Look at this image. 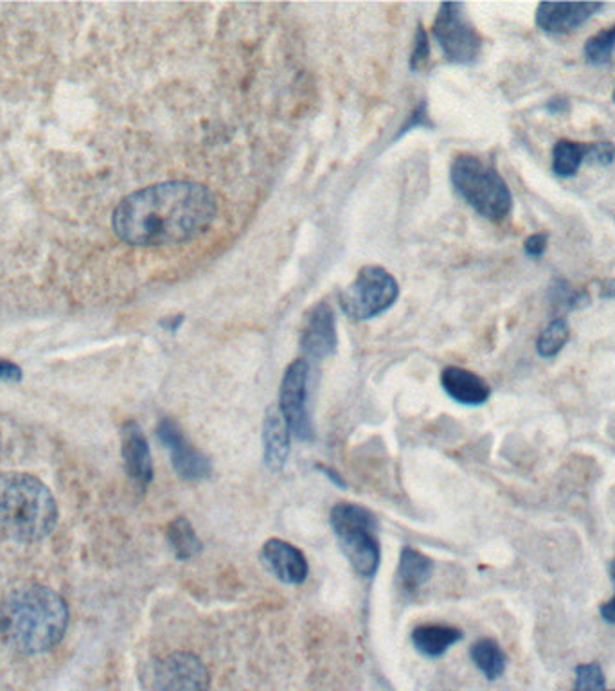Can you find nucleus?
I'll use <instances>...</instances> for the list:
<instances>
[{"label":"nucleus","instance_id":"13","mask_svg":"<svg viewBox=\"0 0 615 691\" xmlns=\"http://www.w3.org/2000/svg\"><path fill=\"white\" fill-rule=\"evenodd\" d=\"M265 564L268 569L281 580L290 586H299L308 578V560L303 551L293 544L281 540V538H270L264 544Z\"/></svg>","mask_w":615,"mask_h":691},{"label":"nucleus","instance_id":"24","mask_svg":"<svg viewBox=\"0 0 615 691\" xmlns=\"http://www.w3.org/2000/svg\"><path fill=\"white\" fill-rule=\"evenodd\" d=\"M551 301L556 309L575 310L585 307L591 298H589V293L578 292V290L572 289L571 285L558 279L555 287H551Z\"/></svg>","mask_w":615,"mask_h":691},{"label":"nucleus","instance_id":"12","mask_svg":"<svg viewBox=\"0 0 615 691\" xmlns=\"http://www.w3.org/2000/svg\"><path fill=\"white\" fill-rule=\"evenodd\" d=\"M301 348L313 360H324L337 352V326L329 304H315L308 312L301 332Z\"/></svg>","mask_w":615,"mask_h":691},{"label":"nucleus","instance_id":"32","mask_svg":"<svg viewBox=\"0 0 615 691\" xmlns=\"http://www.w3.org/2000/svg\"><path fill=\"white\" fill-rule=\"evenodd\" d=\"M317 468L324 473V476H326V478L329 479V481L333 482V484H337L338 488H346V482H344V479L340 478V473L335 472L333 468L324 467V465H317Z\"/></svg>","mask_w":615,"mask_h":691},{"label":"nucleus","instance_id":"4","mask_svg":"<svg viewBox=\"0 0 615 691\" xmlns=\"http://www.w3.org/2000/svg\"><path fill=\"white\" fill-rule=\"evenodd\" d=\"M451 186L472 210L501 222L512 213L513 197L501 174L476 155H459L451 163Z\"/></svg>","mask_w":615,"mask_h":691},{"label":"nucleus","instance_id":"19","mask_svg":"<svg viewBox=\"0 0 615 691\" xmlns=\"http://www.w3.org/2000/svg\"><path fill=\"white\" fill-rule=\"evenodd\" d=\"M470 657L476 662V667L490 681H495L506 671L507 656L502 650L501 645L492 637H482L479 642L473 643L472 648H470Z\"/></svg>","mask_w":615,"mask_h":691},{"label":"nucleus","instance_id":"9","mask_svg":"<svg viewBox=\"0 0 615 691\" xmlns=\"http://www.w3.org/2000/svg\"><path fill=\"white\" fill-rule=\"evenodd\" d=\"M209 671L191 651H174L152 671V691H208Z\"/></svg>","mask_w":615,"mask_h":691},{"label":"nucleus","instance_id":"11","mask_svg":"<svg viewBox=\"0 0 615 691\" xmlns=\"http://www.w3.org/2000/svg\"><path fill=\"white\" fill-rule=\"evenodd\" d=\"M603 8L601 2H540L536 8V25L549 35H567L591 21Z\"/></svg>","mask_w":615,"mask_h":691},{"label":"nucleus","instance_id":"20","mask_svg":"<svg viewBox=\"0 0 615 691\" xmlns=\"http://www.w3.org/2000/svg\"><path fill=\"white\" fill-rule=\"evenodd\" d=\"M589 157V143H575L571 140L556 141L552 148V171L561 179L574 177L581 165Z\"/></svg>","mask_w":615,"mask_h":691},{"label":"nucleus","instance_id":"34","mask_svg":"<svg viewBox=\"0 0 615 691\" xmlns=\"http://www.w3.org/2000/svg\"><path fill=\"white\" fill-rule=\"evenodd\" d=\"M614 101H615V90H614Z\"/></svg>","mask_w":615,"mask_h":691},{"label":"nucleus","instance_id":"16","mask_svg":"<svg viewBox=\"0 0 615 691\" xmlns=\"http://www.w3.org/2000/svg\"><path fill=\"white\" fill-rule=\"evenodd\" d=\"M290 428L279 408L267 411L264 423V458L273 472L283 470L290 456Z\"/></svg>","mask_w":615,"mask_h":691},{"label":"nucleus","instance_id":"21","mask_svg":"<svg viewBox=\"0 0 615 691\" xmlns=\"http://www.w3.org/2000/svg\"><path fill=\"white\" fill-rule=\"evenodd\" d=\"M166 537H168L169 546L174 549L175 557L179 560H191L202 551L199 535L186 517H175L168 524Z\"/></svg>","mask_w":615,"mask_h":691},{"label":"nucleus","instance_id":"17","mask_svg":"<svg viewBox=\"0 0 615 691\" xmlns=\"http://www.w3.org/2000/svg\"><path fill=\"white\" fill-rule=\"evenodd\" d=\"M434 572V562L425 553L417 551L414 547H403L398 564V587L407 594L420 591L431 580Z\"/></svg>","mask_w":615,"mask_h":691},{"label":"nucleus","instance_id":"29","mask_svg":"<svg viewBox=\"0 0 615 691\" xmlns=\"http://www.w3.org/2000/svg\"><path fill=\"white\" fill-rule=\"evenodd\" d=\"M611 577H612V582H614V586H615V558L614 560H612V564H611ZM600 614H601V617H603V620H605L606 623H611V625H615V594H614V598H612V600H608V602L603 603V605H601Z\"/></svg>","mask_w":615,"mask_h":691},{"label":"nucleus","instance_id":"31","mask_svg":"<svg viewBox=\"0 0 615 691\" xmlns=\"http://www.w3.org/2000/svg\"><path fill=\"white\" fill-rule=\"evenodd\" d=\"M546 109L549 114H567V112L571 110V105H569V100H566V98H552V100L547 103Z\"/></svg>","mask_w":615,"mask_h":691},{"label":"nucleus","instance_id":"2","mask_svg":"<svg viewBox=\"0 0 615 691\" xmlns=\"http://www.w3.org/2000/svg\"><path fill=\"white\" fill-rule=\"evenodd\" d=\"M67 623V603L49 587H21L0 605V637L24 656L55 648L64 639Z\"/></svg>","mask_w":615,"mask_h":691},{"label":"nucleus","instance_id":"25","mask_svg":"<svg viewBox=\"0 0 615 691\" xmlns=\"http://www.w3.org/2000/svg\"><path fill=\"white\" fill-rule=\"evenodd\" d=\"M574 691H608L605 676L597 662H586L575 668Z\"/></svg>","mask_w":615,"mask_h":691},{"label":"nucleus","instance_id":"27","mask_svg":"<svg viewBox=\"0 0 615 691\" xmlns=\"http://www.w3.org/2000/svg\"><path fill=\"white\" fill-rule=\"evenodd\" d=\"M428 58H431V45H428L427 33L420 27L416 33V41H414V51H412L411 69H425Z\"/></svg>","mask_w":615,"mask_h":691},{"label":"nucleus","instance_id":"33","mask_svg":"<svg viewBox=\"0 0 615 691\" xmlns=\"http://www.w3.org/2000/svg\"><path fill=\"white\" fill-rule=\"evenodd\" d=\"M601 298H615V279H606L605 283H603V287H601Z\"/></svg>","mask_w":615,"mask_h":691},{"label":"nucleus","instance_id":"23","mask_svg":"<svg viewBox=\"0 0 615 691\" xmlns=\"http://www.w3.org/2000/svg\"><path fill=\"white\" fill-rule=\"evenodd\" d=\"M615 51V24L611 27L601 30L600 33H595L589 41L585 42L583 53L589 64L601 67L612 60V55Z\"/></svg>","mask_w":615,"mask_h":691},{"label":"nucleus","instance_id":"6","mask_svg":"<svg viewBox=\"0 0 615 691\" xmlns=\"http://www.w3.org/2000/svg\"><path fill=\"white\" fill-rule=\"evenodd\" d=\"M400 287L389 270L378 265L360 269L357 278L340 293V309L355 321H368L396 303Z\"/></svg>","mask_w":615,"mask_h":691},{"label":"nucleus","instance_id":"10","mask_svg":"<svg viewBox=\"0 0 615 691\" xmlns=\"http://www.w3.org/2000/svg\"><path fill=\"white\" fill-rule=\"evenodd\" d=\"M157 436L171 456V465L179 478L186 481H202L211 476L213 472L211 459L188 442L182 428L174 420H163L157 427Z\"/></svg>","mask_w":615,"mask_h":691},{"label":"nucleus","instance_id":"22","mask_svg":"<svg viewBox=\"0 0 615 691\" xmlns=\"http://www.w3.org/2000/svg\"><path fill=\"white\" fill-rule=\"evenodd\" d=\"M569 338H571V328H569L566 319H555V321L538 335L536 352L544 358L556 357V355L560 354L561 349L566 348Z\"/></svg>","mask_w":615,"mask_h":691},{"label":"nucleus","instance_id":"18","mask_svg":"<svg viewBox=\"0 0 615 691\" xmlns=\"http://www.w3.org/2000/svg\"><path fill=\"white\" fill-rule=\"evenodd\" d=\"M461 639L462 632L459 628L441 625V623H428L412 632V645L420 654L427 657L443 656L448 648L454 647Z\"/></svg>","mask_w":615,"mask_h":691},{"label":"nucleus","instance_id":"28","mask_svg":"<svg viewBox=\"0 0 615 691\" xmlns=\"http://www.w3.org/2000/svg\"><path fill=\"white\" fill-rule=\"evenodd\" d=\"M547 249V234L535 233L524 242V250L529 258H540L541 254Z\"/></svg>","mask_w":615,"mask_h":691},{"label":"nucleus","instance_id":"14","mask_svg":"<svg viewBox=\"0 0 615 691\" xmlns=\"http://www.w3.org/2000/svg\"><path fill=\"white\" fill-rule=\"evenodd\" d=\"M121 436H123L121 450H123L126 472H128L130 479L144 490L154 479V462H152L146 436H144L139 423L135 422L124 423Z\"/></svg>","mask_w":615,"mask_h":691},{"label":"nucleus","instance_id":"5","mask_svg":"<svg viewBox=\"0 0 615 691\" xmlns=\"http://www.w3.org/2000/svg\"><path fill=\"white\" fill-rule=\"evenodd\" d=\"M329 521L353 569L360 577H374L382 558L374 513L360 504L338 503L332 508Z\"/></svg>","mask_w":615,"mask_h":691},{"label":"nucleus","instance_id":"15","mask_svg":"<svg viewBox=\"0 0 615 691\" xmlns=\"http://www.w3.org/2000/svg\"><path fill=\"white\" fill-rule=\"evenodd\" d=\"M441 386L451 400L462 405H482L492 394V389L484 378L457 366H450L443 371Z\"/></svg>","mask_w":615,"mask_h":691},{"label":"nucleus","instance_id":"35","mask_svg":"<svg viewBox=\"0 0 615 691\" xmlns=\"http://www.w3.org/2000/svg\"><path fill=\"white\" fill-rule=\"evenodd\" d=\"M608 691H615V690H608Z\"/></svg>","mask_w":615,"mask_h":691},{"label":"nucleus","instance_id":"1","mask_svg":"<svg viewBox=\"0 0 615 691\" xmlns=\"http://www.w3.org/2000/svg\"><path fill=\"white\" fill-rule=\"evenodd\" d=\"M216 200L197 182H163L121 200L112 216L114 233L134 247H166L197 238L213 224Z\"/></svg>","mask_w":615,"mask_h":691},{"label":"nucleus","instance_id":"7","mask_svg":"<svg viewBox=\"0 0 615 691\" xmlns=\"http://www.w3.org/2000/svg\"><path fill=\"white\" fill-rule=\"evenodd\" d=\"M434 36L451 64L472 65L479 60L482 38L465 15V5L445 2L434 22Z\"/></svg>","mask_w":615,"mask_h":691},{"label":"nucleus","instance_id":"8","mask_svg":"<svg viewBox=\"0 0 615 691\" xmlns=\"http://www.w3.org/2000/svg\"><path fill=\"white\" fill-rule=\"evenodd\" d=\"M308 364L304 358L293 360L284 371L279 389V411L288 428L301 442L313 439V425L308 413Z\"/></svg>","mask_w":615,"mask_h":691},{"label":"nucleus","instance_id":"26","mask_svg":"<svg viewBox=\"0 0 615 691\" xmlns=\"http://www.w3.org/2000/svg\"><path fill=\"white\" fill-rule=\"evenodd\" d=\"M615 159V146L612 141H597L589 143V157L586 163L594 166H611Z\"/></svg>","mask_w":615,"mask_h":691},{"label":"nucleus","instance_id":"3","mask_svg":"<svg viewBox=\"0 0 615 691\" xmlns=\"http://www.w3.org/2000/svg\"><path fill=\"white\" fill-rule=\"evenodd\" d=\"M58 523L55 498L41 479L30 473L0 476V527L21 543L49 537Z\"/></svg>","mask_w":615,"mask_h":691},{"label":"nucleus","instance_id":"30","mask_svg":"<svg viewBox=\"0 0 615 691\" xmlns=\"http://www.w3.org/2000/svg\"><path fill=\"white\" fill-rule=\"evenodd\" d=\"M21 377L22 371L16 364L8 363V360L0 358V380L13 382V380H21Z\"/></svg>","mask_w":615,"mask_h":691}]
</instances>
